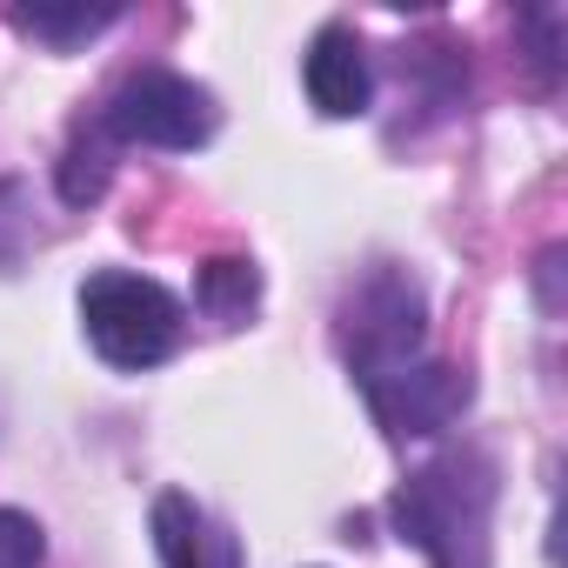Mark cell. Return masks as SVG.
<instances>
[{"label":"cell","mask_w":568,"mask_h":568,"mask_svg":"<svg viewBox=\"0 0 568 568\" xmlns=\"http://www.w3.org/2000/svg\"><path fill=\"white\" fill-rule=\"evenodd\" d=\"M41 521L21 508H0V568H41Z\"/></svg>","instance_id":"9c48e42d"},{"label":"cell","mask_w":568,"mask_h":568,"mask_svg":"<svg viewBox=\"0 0 568 568\" xmlns=\"http://www.w3.org/2000/svg\"><path fill=\"white\" fill-rule=\"evenodd\" d=\"M114 14L121 8H14V28L34 34V41H48V48H74V41L101 34Z\"/></svg>","instance_id":"ba28073f"},{"label":"cell","mask_w":568,"mask_h":568,"mask_svg":"<svg viewBox=\"0 0 568 568\" xmlns=\"http://www.w3.org/2000/svg\"><path fill=\"white\" fill-rule=\"evenodd\" d=\"M154 548L168 568H234V541L221 528H207V515L187 495H161L154 501Z\"/></svg>","instance_id":"52a82bcc"},{"label":"cell","mask_w":568,"mask_h":568,"mask_svg":"<svg viewBox=\"0 0 568 568\" xmlns=\"http://www.w3.org/2000/svg\"><path fill=\"white\" fill-rule=\"evenodd\" d=\"M81 328L101 362L114 368H161L181 348V302L148 274L101 267L81 288Z\"/></svg>","instance_id":"7a4b0ae2"},{"label":"cell","mask_w":568,"mask_h":568,"mask_svg":"<svg viewBox=\"0 0 568 568\" xmlns=\"http://www.w3.org/2000/svg\"><path fill=\"white\" fill-rule=\"evenodd\" d=\"M348 328H355V375H362V388L395 375V368H408V362H422V288L408 274H395V267L375 274L362 288V302L348 308Z\"/></svg>","instance_id":"277c9868"},{"label":"cell","mask_w":568,"mask_h":568,"mask_svg":"<svg viewBox=\"0 0 568 568\" xmlns=\"http://www.w3.org/2000/svg\"><path fill=\"white\" fill-rule=\"evenodd\" d=\"M402 541H415L435 568H488V521H495V462L481 448H455L408 475L388 501Z\"/></svg>","instance_id":"6da1fadb"},{"label":"cell","mask_w":568,"mask_h":568,"mask_svg":"<svg viewBox=\"0 0 568 568\" xmlns=\"http://www.w3.org/2000/svg\"><path fill=\"white\" fill-rule=\"evenodd\" d=\"M308 101H315L328 121L368 114L375 74H368V54H362L355 28H322V34H315V48H308Z\"/></svg>","instance_id":"8992f818"},{"label":"cell","mask_w":568,"mask_h":568,"mask_svg":"<svg viewBox=\"0 0 568 568\" xmlns=\"http://www.w3.org/2000/svg\"><path fill=\"white\" fill-rule=\"evenodd\" d=\"M468 402V382L455 368H435V362H408L382 382H368V408L395 428V435H435L442 422H455Z\"/></svg>","instance_id":"5b68a950"},{"label":"cell","mask_w":568,"mask_h":568,"mask_svg":"<svg viewBox=\"0 0 568 568\" xmlns=\"http://www.w3.org/2000/svg\"><path fill=\"white\" fill-rule=\"evenodd\" d=\"M201 288H207V308L234 315V308H247V302H254V267H247V261H214Z\"/></svg>","instance_id":"30bf717a"},{"label":"cell","mask_w":568,"mask_h":568,"mask_svg":"<svg viewBox=\"0 0 568 568\" xmlns=\"http://www.w3.org/2000/svg\"><path fill=\"white\" fill-rule=\"evenodd\" d=\"M101 128L128 148H168V154H187L214 134V101L207 88H194L187 74L174 68H141L114 88V101L101 108Z\"/></svg>","instance_id":"3957f363"}]
</instances>
